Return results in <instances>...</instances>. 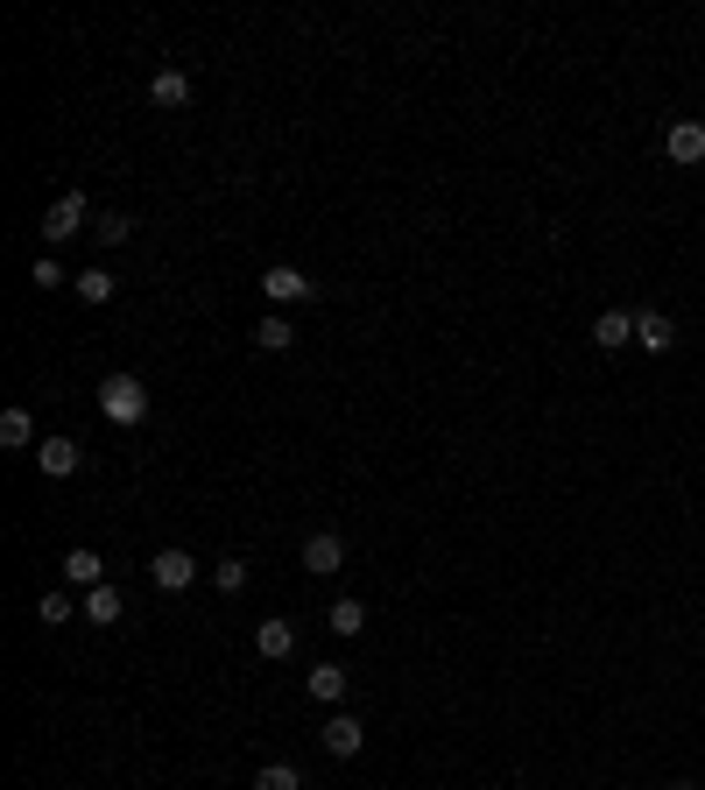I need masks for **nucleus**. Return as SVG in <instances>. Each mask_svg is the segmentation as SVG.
Instances as JSON below:
<instances>
[{
	"mask_svg": "<svg viewBox=\"0 0 705 790\" xmlns=\"http://www.w3.org/2000/svg\"><path fill=\"white\" fill-rule=\"evenodd\" d=\"M99 416L120 430H134V424H148V389H142V375H107L99 381Z\"/></svg>",
	"mask_w": 705,
	"mask_h": 790,
	"instance_id": "obj_1",
	"label": "nucleus"
},
{
	"mask_svg": "<svg viewBox=\"0 0 705 790\" xmlns=\"http://www.w3.org/2000/svg\"><path fill=\"white\" fill-rule=\"evenodd\" d=\"M262 290H268V304H311V296H318V282H311L304 268H290V262H268L262 268Z\"/></svg>",
	"mask_w": 705,
	"mask_h": 790,
	"instance_id": "obj_2",
	"label": "nucleus"
},
{
	"mask_svg": "<svg viewBox=\"0 0 705 790\" xmlns=\"http://www.w3.org/2000/svg\"><path fill=\"white\" fill-rule=\"evenodd\" d=\"M664 156L678 162V170H698L705 162V121H670L664 127Z\"/></svg>",
	"mask_w": 705,
	"mask_h": 790,
	"instance_id": "obj_3",
	"label": "nucleus"
},
{
	"mask_svg": "<svg viewBox=\"0 0 705 790\" xmlns=\"http://www.w3.org/2000/svg\"><path fill=\"white\" fill-rule=\"evenodd\" d=\"M85 219H93V205H85V191H64V198L50 205V219H42V233H50V241H71V233H93Z\"/></svg>",
	"mask_w": 705,
	"mask_h": 790,
	"instance_id": "obj_4",
	"label": "nucleus"
},
{
	"mask_svg": "<svg viewBox=\"0 0 705 790\" xmlns=\"http://www.w3.org/2000/svg\"><path fill=\"white\" fill-rule=\"evenodd\" d=\"M148 579H156V586L162 593H184L191 586V579H198V558H191V550H156V564H148Z\"/></svg>",
	"mask_w": 705,
	"mask_h": 790,
	"instance_id": "obj_5",
	"label": "nucleus"
},
{
	"mask_svg": "<svg viewBox=\"0 0 705 790\" xmlns=\"http://www.w3.org/2000/svg\"><path fill=\"white\" fill-rule=\"evenodd\" d=\"M36 466L50 473V481H71V473L85 466V452H78L71 438H42V445H36Z\"/></svg>",
	"mask_w": 705,
	"mask_h": 790,
	"instance_id": "obj_6",
	"label": "nucleus"
},
{
	"mask_svg": "<svg viewBox=\"0 0 705 790\" xmlns=\"http://www.w3.org/2000/svg\"><path fill=\"white\" fill-rule=\"evenodd\" d=\"M339 564H347V544H339L332 530H318V536H304V572H318V579H332Z\"/></svg>",
	"mask_w": 705,
	"mask_h": 790,
	"instance_id": "obj_7",
	"label": "nucleus"
},
{
	"mask_svg": "<svg viewBox=\"0 0 705 790\" xmlns=\"http://www.w3.org/2000/svg\"><path fill=\"white\" fill-rule=\"evenodd\" d=\"M593 347H607V353L635 347V311H599L593 318Z\"/></svg>",
	"mask_w": 705,
	"mask_h": 790,
	"instance_id": "obj_8",
	"label": "nucleus"
},
{
	"mask_svg": "<svg viewBox=\"0 0 705 790\" xmlns=\"http://www.w3.org/2000/svg\"><path fill=\"white\" fill-rule=\"evenodd\" d=\"M635 347L642 353H670L678 347V325H670L664 311H635Z\"/></svg>",
	"mask_w": 705,
	"mask_h": 790,
	"instance_id": "obj_9",
	"label": "nucleus"
},
{
	"mask_svg": "<svg viewBox=\"0 0 705 790\" xmlns=\"http://www.w3.org/2000/svg\"><path fill=\"white\" fill-rule=\"evenodd\" d=\"M64 579H71V586H85V593H93V586H107V564H99V550H93V544L64 550Z\"/></svg>",
	"mask_w": 705,
	"mask_h": 790,
	"instance_id": "obj_10",
	"label": "nucleus"
},
{
	"mask_svg": "<svg viewBox=\"0 0 705 790\" xmlns=\"http://www.w3.org/2000/svg\"><path fill=\"white\" fill-rule=\"evenodd\" d=\"M148 99H156V107H191V78H184V71H177V64H162L156 71V78H148Z\"/></svg>",
	"mask_w": 705,
	"mask_h": 790,
	"instance_id": "obj_11",
	"label": "nucleus"
},
{
	"mask_svg": "<svg viewBox=\"0 0 705 790\" xmlns=\"http://www.w3.org/2000/svg\"><path fill=\"white\" fill-rule=\"evenodd\" d=\"M360 741H367V727H360L353 713H332V720H325V755H360Z\"/></svg>",
	"mask_w": 705,
	"mask_h": 790,
	"instance_id": "obj_12",
	"label": "nucleus"
},
{
	"mask_svg": "<svg viewBox=\"0 0 705 790\" xmlns=\"http://www.w3.org/2000/svg\"><path fill=\"white\" fill-rule=\"evenodd\" d=\"M254 649H262L268 664H282L296 649V629H290V621H254Z\"/></svg>",
	"mask_w": 705,
	"mask_h": 790,
	"instance_id": "obj_13",
	"label": "nucleus"
},
{
	"mask_svg": "<svg viewBox=\"0 0 705 790\" xmlns=\"http://www.w3.org/2000/svg\"><path fill=\"white\" fill-rule=\"evenodd\" d=\"M304 692L318 698V706H339V698H347V670H339V664H311Z\"/></svg>",
	"mask_w": 705,
	"mask_h": 790,
	"instance_id": "obj_14",
	"label": "nucleus"
},
{
	"mask_svg": "<svg viewBox=\"0 0 705 790\" xmlns=\"http://www.w3.org/2000/svg\"><path fill=\"white\" fill-rule=\"evenodd\" d=\"M325 629H332V635H367V600H353V593H347V600H332V607H325Z\"/></svg>",
	"mask_w": 705,
	"mask_h": 790,
	"instance_id": "obj_15",
	"label": "nucleus"
},
{
	"mask_svg": "<svg viewBox=\"0 0 705 790\" xmlns=\"http://www.w3.org/2000/svg\"><path fill=\"white\" fill-rule=\"evenodd\" d=\"M78 607H85V621H93V629H113V621H120V607H127V600H120V586H93Z\"/></svg>",
	"mask_w": 705,
	"mask_h": 790,
	"instance_id": "obj_16",
	"label": "nucleus"
},
{
	"mask_svg": "<svg viewBox=\"0 0 705 790\" xmlns=\"http://www.w3.org/2000/svg\"><path fill=\"white\" fill-rule=\"evenodd\" d=\"M0 445H8V452H36V416H28V410H8V416H0Z\"/></svg>",
	"mask_w": 705,
	"mask_h": 790,
	"instance_id": "obj_17",
	"label": "nucleus"
},
{
	"mask_svg": "<svg viewBox=\"0 0 705 790\" xmlns=\"http://www.w3.org/2000/svg\"><path fill=\"white\" fill-rule=\"evenodd\" d=\"M254 347H262V353H290V347H296V325H290V318H276V311H268V318L254 325Z\"/></svg>",
	"mask_w": 705,
	"mask_h": 790,
	"instance_id": "obj_18",
	"label": "nucleus"
},
{
	"mask_svg": "<svg viewBox=\"0 0 705 790\" xmlns=\"http://www.w3.org/2000/svg\"><path fill=\"white\" fill-rule=\"evenodd\" d=\"M71 290H78V296H85V304H93V311H99V304H113V290H120V282H113V276H107V268H99V262H93V268H85V276H71Z\"/></svg>",
	"mask_w": 705,
	"mask_h": 790,
	"instance_id": "obj_19",
	"label": "nucleus"
},
{
	"mask_svg": "<svg viewBox=\"0 0 705 790\" xmlns=\"http://www.w3.org/2000/svg\"><path fill=\"white\" fill-rule=\"evenodd\" d=\"M36 615H42V629H57V621H71V615H85V607H78V600H71V593H42V607H36Z\"/></svg>",
	"mask_w": 705,
	"mask_h": 790,
	"instance_id": "obj_20",
	"label": "nucleus"
},
{
	"mask_svg": "<svg viewBox=\"0 0 705 790\" xmlns=\"http://www.w3.org/2000/svg\"><path fill=\"white\" fill-rule=\"evenodd\" d=\"M254 790H304V777H296V763H268L254 777Z\"/></svg>",
	"mask_w": 705,
	"mask_h": 790,
	"instance_id": "obj_21",
	"label": "nucleus"
},
{
	"mask_svg": "<svg viewBox=\"0 0 705 790\" xmlns=\"http://www.w3.org/2000/svg\"><path fill=\"white\" fill-rule=\"evenodd\" d=\"M93 233H99V247H120V241L134 233V219H127V212H99V227H93Z\"/></svg>",
	"mask_w": 705,
	"mask_h": 790,
	"instance_id": "obj_22",
	"label": "nucleus"
},
{
	"mask_svg": "<svg viewBox=\"0 0 705 790\" xmlns=\"http://www.w3.org/2000/svg\"><path fill=\"white\" fill-rule=\"evenodd\" d=\"M212 586L219 593H240V586H247V564H240V558H219L212 564Z\"/></svg>",
	"mask_w": 705,
	"mask_h": 790,
	"instance_id": "obj_23",
	"label": "nucleus"
},
{
	"mask_svg": "<svg viewBox=\"0 0 705 790\" xmlns=\"http://www.w3.org/2000/svg\"><path fill=\"white\" fill-rule=\"evenodd\" d=\"M28 282H42V290H57V282H64V268H57L50 255H36V268H28Z\"/></svg>",
	"mask_w": 705,
	"mask_h": 790,
	"instance_id": "obj_24",
	"label": "nucleus"
},
{
	"mask_svg": "<svg viewBox=\"0 0 705 790\" xmlns=\"http://www.w3.org/2000/svg\"><path fill=\"white\" fill-rule=\"evenodd\" d=\"M670 790H698V783H670Z\"/></svg>",
	"mask_w": 705,
	"mask_h": 790,
	"instance_id": "obj_25",
	"label": "nucleus"
}]
</instances>
